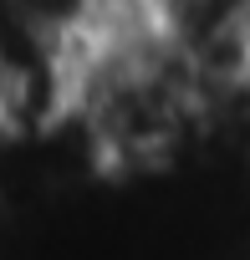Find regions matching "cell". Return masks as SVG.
Listing matches in <instances>:
<instances>
[{
    "instance_id": "cell-1",
    "label": "cell",
    "mask_w": 250,
    "mask_h": 260,
    "mask_svg": "<svg viewBox=\"0 0 250 260\" xmlns=\"http://www.w3.org/2000/svg\"><path fill=\"white\" fill-rule=\"evenodd\" d=\"M199 138L250 158V61L199 87Z\"/></svg>"
}]
</instances>
